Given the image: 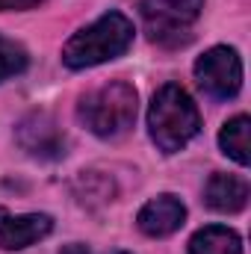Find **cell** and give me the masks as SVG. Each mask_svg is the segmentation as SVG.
Instances as JSON below:
<instances>
[{
	"instance_id": "6da1fadb",
	"label": "cell",
	"mask_w": 251,
	"mask_h": 254,
	"mask_svg": "<svg viewBox=\"0 0 251 254\" xmlns=\"http://www.w3.org/2000/svg\"><path fill=\"white\" fill-rule=\"evenodd\" d=\"M148 130L163 154H178L201 130L198 107L178 83H166L157 89L148 107Z\"/></svg>"
},
{
	"instance_id": "7a4b0ae2",
	"label": "cell",
	"mask_w": 251,
	"mask_h": 254,
	"mask_svg": "<svg viewBox=\"0 0 251 254\" xmlns=\"http://www.w3.org/2000/svg\"><path fill=\"white\" fill-rule=\"evenodd\" d=\"M133 45V24L122 12H107L86 30L74 33L63 48V63L74 71L119 60Z\"/></svg>"
},
{
	"instance_id": "3957f363",
	"label": "cell",
	"mask_w": 251,
	"mask_h": 254,
	"mask_svg": "<svg viewBox=\"0 0 251 254\" xmlns=\"http://www.w3.org/2000/svg\"><path fill=\"white\" fill-rule=\"evenodd\" d=\"M77 116L95 136H104V139L122 136L136 122V89L125 80L107 83L89 92L86 98H80Z\"/></svg>"
},
{
	"instance_id": "277c9868",
	"label": "cell",
	"mask_w": 251,
	"mask_h": 254,
	"mask_svg": "<svg viewBox=\"0 0 251 254\" xmlns=\"http://www.w3.org/2000/svg\"><path fill=\"white\" fill-rule=\"evenodd\" d=\"M204 0H142L139 15L154 45L184 48L192 42V27L201 18Z\"/></svg>"
},
{
	"instance_id": "5b68a950",
	"label": "cell",
	"mask_w": 251,
	"mask_h": 254,
	"mask_svg": "<svg viewBox=\"0 0 251 254\" xmlns=\"http://www.w3.org/2000/svg\"><path fill=\"white\" fill-rule=\"evenodd\" d=\"M195 80L216 101L234 98L243 89V60H240V54L234 48H210L195 63Z\"/></svg>"
},
{
	"instance_id": "8992f818",
	"label": "cell",
	"mask_w": 251,
	"mask_h": 254,
	"mask_svg": "<svg viewBox=\"0 0 251 254\" xmlns=\"http://www.w3.org/2000/svg\"><path fill=\"white\" fill-rule=\"evenodd\" d=\"M54 231V219L48 213H9L0 210V249L21 252Z\"/></svg>"
},
{
	"instance_id": "52a82bcc",
	"label": "cell",
	"mask_w": 251,
	"mask_h": 254,
	"mask_svg": "<svg viewBox=\"0 0 251 254\" xmlns=\"http://www.w3.org/2000/svg\"><path fill=\"white\" fill-rule=\"evenodd\" d=\"M18 142L39 160H60L65 154V136L57 122L45 113H33L18 125Z\"/></svg>"
},
{
	"instance_id": "ba28073f",
	"label": "cell",
	"mask_w": 251,
	"mask_h": 254,
	"mask_svg": "<svg viewBox=\"0 0 251 254\" xmlns=\"http://www.w3.org/2000/svg\"><path fill=\"white\" fill-rule=\"evenodd\" d=\"M184 219H187V207L175 195H157V198H151L139 210V216H136L139 231L148 234V237H169V234H175L184 225Z\"/></svg>"
},
{
	"instance_id": "9c48e42d",
	"label": "cell",
	"mask_w": 251,
	"mask_h": 254,
	"mask_svg": "<svg viewBox=\"0 0 251 254\" xmlns=\"http://www.w3.org/2000/svg\"><path fill=\"white\" fill-rule=\"evenodd\" d=\"M204 201L216 213H240L249 204V184L237 175L216 172L204 187Z\"/></svg>"
},
{
	"instance_id": "30bf717a",
	"label": "cell",
	"mask_w": 251,
	"mask_h": 254,
	"mask_svg": "<svg viewBox=\"0 0 251 254\" xmlns=\"http://www.w3.org/2000/svg\"><path fill=\"white\" fill-rule=\"evenodd\" d=\"M189 254H243V240L225 225H207L189 240Z\"/></svg>"
},
{
	"instance_id": "8fae6325",
	"label": "cell",
	"mask_w": 251,
	"mask_h": 254,
	"mask_svg": "<svg viewBox=\"0 0 251 254\" xmlns=\"http://www.w3.org/2000/svg\"><path fill=\"white\" fill-rule=\"evenodd\" d=\"M249 130H251L249 116H237V119H231L228 125L222 127V133H219V145H222V151H225L231 160H237L240 166H249L251 163Z\"/></svg>"
},
{
	"instance_id": "7c38bea8",
	"label": "cell",
	"mask_w": 251,
	"mask_h": 254,
	"mask_svg": "<svg viewBox=\"0 0 251 254\" xmlns=\"http://www.w3.org/2000/svg\"><path fill=\"white\" fill-rule=\"evenodd\" d=\"M27 63H30L27 60V51L18 42L0 36V83L9 80V77H15V74H21L27 68Z\"/></svg>"
},
{
	"instance_id": "4fadbf2b",
	"label": "cell",
	"mask_w": 251,
	"mask_h": 254,
	"mask_svg": "<svg viewBox=\"0 0 251 254\" xmlns=\"http://www.w3.org/2000/svg\"><path fill=\"white\" fill-rule=\"evenodd\" d=\"M42 0H0V12H21V9H33V6H39Z\"/></svg>"
},
{
	"instance_id": "5bb4252c",
	"label": "cell",
	"mask_w": 251,
	"mask_h": 254,
	"mask_svg": "<svg viewBox=\"0 0 251 254\" xmlns=\"http://www.w3.org/2000/svg\"><path fill=\"white\" fill-rule=\"evenodd\" d=\"M60 254H92V252H89L86 246H80V243H74V246H65V249H63Z\"/></svg>"
},
{
	"instance_id": "9a60e30c",
	"label": "cell",
	"mask_w": 251,
	"mask_h": 254,
	"mask_svg": "<svg viewBox=\"0 0 251 254\" xmlns=\"http://www.w3.org/2000/svg\"><path fill=\"white\" fill-rule=\"evenodd\" d=\"M116 254H130V252H116Z\"/></svg>"
}]
</instances>
